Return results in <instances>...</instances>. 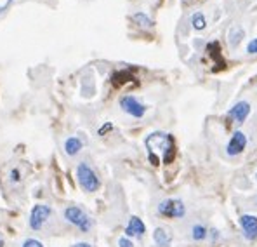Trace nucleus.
I'll return each instance as SVG.
<instances>
[{"label":"nucleus","mask_w":257,"mask_h":247,"mask_svg":"<svg viewBox=\"0 0 257 247\" xmlns=\"http://www.w3.org/2000/svg\"><path fill=\"white\" fill-rule=\"evenodd\" d=\"M77 180H78V185L82 186V190L89 193H94L99 190L101 186V181L97 178L96 171L92 169L87 162H80L77 167Z\"/></svg>","instance_id":"2"},{"label":"nucleus","mask_w":257,"mask_h":247,"mask_svg":"<svg viewBox=\"0 0 257 247\" xmlns=\"http://www.w3.org/2000/svg\"><path fill=\"white\" fill-rule=\"evenodd\" d=\"M120 108H122L125 113H128L131 117H134V119H141V117H145V113H146V106L134 96L120 98Z\"/></svg>","instance_id":"6"},{"label":"nucleus","mask_w":257,"mask_h":247,"mask_svg":"<svg viewBox=\"0 0 257 247\" xmlns=\"http://www.w3.org/2000/svg\"><path fill=\"white\" fill-rule=\"evenodd\" d=\"M82 146H84L82 139L75 138V136H71V138H68L66 141H64V151H66V155H70V157H75V155L82 150Z\"/></svg>","instance_id":"12"},{"label":"nucleus","mask_w":257,"mask_h":247,"mask_svg":"<svg viewBox=\"0 0 257 247\" xmlns=\"http://www.w3.org/2000/svg\"><path fill=\"white\" fill-rule=\"evenodd\" d=\"M247 52H248V54H257V39H254V40L248 42V45H247Z\"/></svg>","instance_id":"19"},{"label":"nucleus","mask_w":257,"mask_h":247,"mask_svg":"<svg viewBox=\"0 0 257 247\" xmlns=\"http://www.w3.org/2000/svg\"><path fill=\"white\" fill-rule=\"evenodd\" d=\"M118 247H134V242L128 237H120L118 238Z\"/></svg>","instance_id":"18"},{"label":"nucleus","mask_w":257,"mask_h":247,"mask_svg":"<svg viewBox=\"0 0 257 247\" xmlns=\"http://www.w3.org/2000/svg\"><path fill=\"white\" fill-rule=\"evenodd\" d=\"M245 148H247V136L241 131H236L228 141V144H226V153L231 155V157H236V155L243 153Z\"/></svg>","instance_id":"7"},{"label":"nucleus","mask_w":257,"mask_h":247,"mask_svg":"<svg viewBox=\"0 0 257 247\" xmlns=\"http://www.w3.org/2000/svg\"><path fill=\"white\" fill-rule=\"evenodd\" d=\"M243 35H245V33H243V30H241V28H233V30H229V33H228L229 44H231L233 47H236L238 42L243 39Z\"/></svg>","instance_id":"15"},{"label":"nucleus","mask_w":257,"mask_h":247,"mask_svg":"<svg viewBox=\"0 0 257 247\" xmlns=\"http://www.w3.org/2000/svg\"><path fill=\"white\" fill-rule=\"evenodd\" d=\"M191 25L195 30H203L207 26V21H205V16L202 13H195L191 18Z\"/></svg>","instance_id":"16"},{"label":"nucleus","mask_w":257,"mask_h":247,"mask_svg":"<svg viewBox=\"0 0 257 247\" xmlns=\"http://www.w3.org/2000/svg\"><path fill=\"white\" fill-rule=\"evenodd\" d=\"M146 148H148V157L153 166L171 164L176 158V141L167 132H153L146 138Z\"/></svg>","instance_id":"1"},{"label":"nucleus","mask_w":257,"mask_h":247,"mask_svg":"<svg viewBox=\"0 0 257 247\" xmlns=\"http://www.w3.org/2000/svg\"><path fill=\"white\" fill-rule=\"evenodd\" d=\"M0 247H4V242L2 240H0Z\"/></svg>","instance_id":"23"},{"label":"nucleus","mask_w":257,"mask_h":247,"mask_svg":"<svg viewBox=\"0 0 257 247\" xmlns=\"http://www.w3.org/2000/svg\"><path fill=\"white\" fill-rule=\"evenodd\" d=\"M111 129H113V125H111V124H106V125H103V127L99 129V136H104V134H106L108 131H111Z\"/></svg>","instance_id":"21"},{"label":"nucleus","mask_w":257,"mask_h":247,"mask_svg":"<svg viewBox=\"0 0 257 247\" xmlns=\"http://www.w3.org/2000/svg\"><path fill=\"white\" fill-rule=\"evenodd\" d=\"M255 180H257V173H255Z\"/></svg>","instance_id":"25"},{"label":"nucleus","mask_w":257,"mask_h":247,"mask_svg":"<svg viewBox=\"0 0 257 247\" xmlns=\"http://www.w3.org/2000/svg\"><path fill=\"white\" fill-rule=\"evenodd\" d=\"M52 214V209L49 206H45V204H37V206H33L32 212H30V228L32 230H42V226L47 223V219L51 218Z\"/></svg>","instance_id":"5"},{"label":"nucleus","mask_w":257,"mask_h":247,"mask_svg":"<svg viewBox=\"0 0 257 247\" xmlns=\"http://www.w3.org/2000/svg\"><path fill=\"white\" fill-rule=\"evenodd\" d=\"M146 233V225L141 218L132 216L125 226V237H143Z\"/></svg>","instance_id":"10"},{"label":"nucleus","mask_w":257,"mask_h":247,"mask_svg":"<svg viewBox=\"0 0 257 247\" xmlns=\"http://www.w3.org/2000/svg\"><path fill=\"white\" fill-rule=\"evenodd\" d=\"M153 240L158 247H171L172 244V235L167 228H157L153 233Z\"/></svg>","instance_id":"11"},{"label":"nucleus","mask_w":257,"mask_h":247,"mask_svg":"<svg viewBox=\"0 0 257 247\" xmlns=\"http://www.w3.org/2000/svg\"><path fill=\"white\" fill-rule=\"evenodd\" d=\"M71 247H92V245L87 244V242H78V244H73Z\"/></svg>","instance_id":"22"},{"label":"nucleus","mask_w":257,"mask_h":247,"mask_svg":"<svg viewBox=\"0 0 257 247\" xmlns=\"http://www.w3.org/2000/svg\"><path fill=\"white\" fill-rule=\"evenodd\" d=\"M209 237V228L205 225H202V223H198V225H195L191 228V238L196 242L200 240H205V238Z\"/></svg>","instance_id":"13"},{"label":"nucleus","mask_w":257,"mask_h":247,"mask_svg":"<svg viewBox=\"0 0 257 247\" xmlns=\"http://www.w3.org/2000/svg\"><path fill=\"white\" fill-rule=\"evenodd\" d=\"M248 115H250V105H248L247 101H238V103L233 105L228 112V117L231 120H235L236 124H243Z\"/></svg>","instance_id":"9"},{"label":"nucleus","mask_w":257,"mask_h":247,"mask_svg":"<svg viewBox=\"0 0 257 247\" xmlns=\"http://www.w3.org/2000/svg\"><path fill=\"white\" fill-rule=\"evenodd\" d=\"M240 226L243 231V237L247 240H255L257 238V216L254 214H243L240 218Z\"/></svg>","instance_id":"8"},{"label":"nucleus","mask_w":257,"mask_h":247,"mask_svg":"<svg viewBox=\"0 0 257 247\" xmlns=\"http://www.w3.org/2000/svg\"><path fill=\"white\" fill-rule=\"evenodd\" d=\"M190 2H198V0H190Z\"/></svg>","instance_id":"24"},{"label":"nucleus","mask_w":257,"mask_h":247,"mask_svg":"<svg viewBox=\"0 0 257 247\" xmlns=\"http://www.w3.org/2000/svg\"><path fill=\"white\" fill-rule=\"evenodd\" d=\"M132 21L138 26H141V28H151V26H153V21H151L145 13H136L134 16H132Z\"/></svg>","instance_id":"14"},{"label":"nucleus","mask_w":257,"mask_h":247,"mask_svg":"<svg viewBox=\"0 0 257 247\" xmlns=\"http://www.w3.org/2000/svg\"><path fill=\"white\" fill-rule=\"evenodd\" d=\"M158 214L167 219H181L186 214V206L181 199H165L158 204Z\"/></svg>","instance_id":"3"},{"label":"nucleus","mask_w":257,"mask_h":247,"mask_svg":"<svg viewBox=\"0 0 257 247\" xmlns=\"http://www.w3.org/2000/svg\"><path fill=\"white\" fill-rule=\"evenodd\" d=\"M11 4H13V0H0V13H4Z\"/></svg>","instance_id":"20"},{"label":"nucleus","mask_w":257,"mask_h":247,"mask_svg":"<svg viewBox=\"0 0 257 247\" xmlns=\"http://www.w3.org/2000/svg\"><path fill=\"white\" fill-rule=\"evenodd\" d=\"M64 219H66L70 225L77 226L80 231H84V233L89 231L90 226H92V221H90V218L87 216V212L77 206H70L64 209Z\"/></svg>","instance_id":"4"},{"label":"nucleus","mask_w":257,"mask_h":247,"mask_svg":"<svg viewBox=\"0 0 257 247\" xmlns=\"http://www.w3.org/2000/svg\"><path fill=\"white\" fill-rule=\"evenodd\" d=\"M23 247H44V244L40 240H37V238H26L23 242Z\"/></svg>","instance_id":"17"}]
</instances>
